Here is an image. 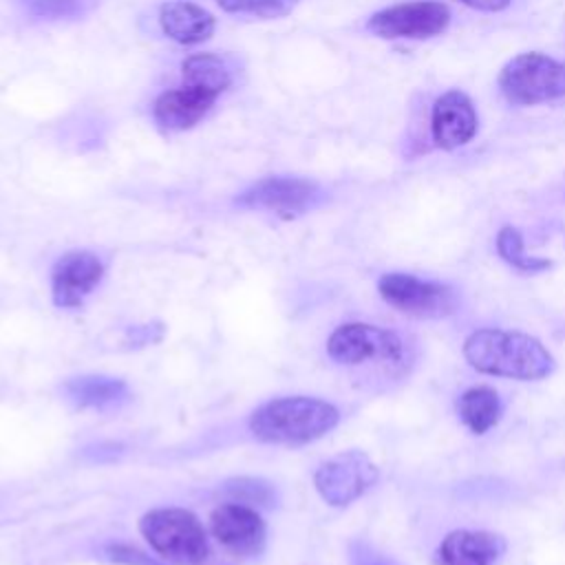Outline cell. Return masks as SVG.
I'll list each match as a JSON object with an SVG mask.
<instances>
[{"label":"cell","mask_w":565,"mask_h":565,"mask_svg":"<svg viewBox=\"0 0 565 565\" xmlns=\"http://www.w3.org/2000/svg\"><path fill=\"white\" fill-rule=\"evenodd\" d=\"M466 362L483 375L534 382L556 369L547 347L530 333L483 327L463 340Z\"/></svg>","instance_id":"6da1fadb"},{"label":"cell","mask_w":565,"mask_h":565,"mask_svg":"<svg viewBox=\"0 0 565 565\" xmlns=\"http://www.w3.org/2000/svg\"><path fill=\"white\" fill-rule=\"evenodd\" d=\"M340 422V411L318 397L291 395L258 406L249 417V430L267 444H307L320 439Z\"/></svg>","instance_id":"7a4b0ae2"},{"label":"cell","mask_w":565,"mask_h":565,"mask_svg":"<svg viewBox=\"0 0 565 565\" xmlns=\"http://www.w3.org/2000/svg\"><path fill=\"white\" fill-rule=\"evenodd\" d=\"M139 530L150 547L174 565H201L207 556L205 530L188 510H152L141 516Z\"/></svg>","instance_id":"3957f363"},{"label":"cell","mask_w":565,"mask_h":565,"mask_svg":"<svg viewBox=\"0 0 565 565\" xmlns=\"http://www.w3.org/2000/svg\"><path fill=\"white\" fill-rule=\"evenodd\" d=\"M499 88L510 104L534 106L565 97V62L530 51L519 53L499 73Z\"/></svg>","instance_id":"277c9868"},{"label":"cell","mask_w":565,"mask_h":565,"mask_svg":"<svg viewBox=\"0 0 565 565\" xmlns=\"http://www.w3.org/2000/svg\"><path fill=\"white\" fill-rule=\"evenodd\" d=\"M377 291L386 305L399 313L439 320L457 313L459 294L455 287L437 280H426L406 271H388L377 280Z\"/></svg>","instance_id":"5b68a950"},{"label":"cell","mask_w":565,"mask_h":565,"mask_svg":"<svg viewBox=\"0 0 565 565\" xmlns=\"http://www.w3.org/2000/svg\"><path fill=\"white\" fill-rule=\"evenodd\" d=\"M327 353L333 362L358 366L364 362L402 364L406 358L404 340L384 327L366 322L340 324L327 340Z\"/></svg>","instance_id":"8992f818"},{"label":"cell","mask_w":565,"mask_h":565,"mask_svg":"<svg viewBox=\"0 0 565 565\" xmlns=\"http://www.w3.org/2000/svg\"><path fill=\"white\" fill-rule=\"evenodd\" d=\"M450 24V9L439 0H413L386 7L366 20V29L384 40H428Z\"/></svg>","instance_id":"52a82bcc"},{"label":"cell","mask_w":565,"mask_h":565,"mask_svg":"<svg viewBox=\"0 0 565 565\" xmlns=\"http://www.w3.org/2000/svg\"><path fill=\"white\" fill-rule=\"evenodd\" d=\"M377 477V466L366 452L347 450L320 463L313 475V483L329 505H349L371 490Z\"/></svg>","instance_id":"ba28073f"},{"label":"cell","mask_w":565,"mask_h":565,"mask_svg":"<svg viewBox=\"0 0 565 565\" xmlns=\"http://www.w3.org/2000/svg\"><path fill=\"white\" fill-rule=\"evenodd\" d=\"M324 199L316 181L300 177H265L249 185L236 203L249 210H267L282 216H296L316 207Z\"/></svg>","instance_id":"9c48e42d"},{"label":"cell","mask_w":565,"mask_h":565,"mask_svg":"<svg viewBox=\"0 0 565 565\" xmlns=\"http://www.w3.org/2000/svg\"><path fill=\"white\" fill-rule=\"evenodd\" d=\"M104 276L102 260L84 249L66 252L60 256L51 271L53 302L62 309L79 307Z\"/></svg>","instance_id":"30bf717a"},{"label":"cell","mask_w":565,"mask_h":565,"mask_svg":"<svg viewBox=\"0 0 565 565\" xmlns=\"http://www.w3.org/2000/svg\"><path fill=\"white\" fill-rule=\"evenodd\" d=\"M214 539L234 556H256L265 547V523L260 514L245 503H225L212 512Z\"/></svg>","instance_id":"8fae6325"},{"label":"cell","mask_w":565,"mask_h":565,"mask_svg":"<svg viewBox=\"0 0 565 565\" xmlns=\"http://www.w3.org/2000/svg\"><path fill=\"white\" fill-rule=\"evenodd\" d=\"M479 128V117L472 99L463 90H446L433 104L430 137L441 150H455L472 141Z\"/></svg>","instance_id":"7c38bea8"},{"label":"cell","mask_w":565,"mask_h":565,"mask_svg":"<svg viewBox=\"0 0 565 565\" xmlns=\"http://www.w3.org/2000/svg\"><path fill=\"white\" fill-rule=\"evenodd\" d=\"M505 539L488 530H455L437 547L439 565H499Z\"/></svg>","instance_id":"4fadbf2b"},{"label":"cell","mask_w":565,"mask_h":565,"mask_svg":"<svg viewBox=\"0 0 565 565\" xmlns=\"http://www.w3.org/2000/svg\"><path fill=\"white\" fill-rule=\"evenodd\" d=\"M214 102H216V95L203 88L183 84L174 90L159 95V99L154 102V121L159 124V128L170 132L188 130L205 117V113L212 108Z\"/></svg>","instance_id":"5bb4252c"},{"label":"cell","mask_w":565,"mask_h":565,"mask_svg":"<svg viewBox=\"0 0 565 565\" xmlns=\"http://www.w3.org/2000/svg\"><path fill=\"white\" fill-rule=\"evenodd\" d=\"M163 33L179 44H199L214 31V15L188 0H172L159 9Z\"/></svg>","instance_id":"9a60e30c"},{"label":"cell","mask_w":565,"mask_h":565,"mask_svg":"<svg viewBox=\"0 0 565 565\" xmlns=\"http://www.w3.org/2000/svg\"><path fill=\"white\" fill-rule=\"evenodd\" d=\"M64 395L77 408H117L128 399V386L119 377L110 375H79L64 384Z\"/></svg>","instance_id":"2e32d148"},{"label":"cell","mask_w":565,"mask_h":565,"mask_svg":"<svg viewBox=\"0 0 565 565\" xmlns=\"http://www.w3.org/2000/svg\"><path fill=\"white\" fill-rule=\"evenodd\" d=\"M457 413L472 435H486L503 415V404L492 386H470L457 399Z\"/></svg>","instance_id":"e0dca14e"},{"label":"cell","mask_w":565,"mask_h":565,"mask_svg":"<svg viewBox=\"0 0 565 565\" xmlns=\"http://www.w3.org/2000/svg\"><path fill=\"white\" fill-rule=\"evenodd\" d=\"M183 84H190V86H196V88H203L212 95H221L232 77H230V71L225 66V62L212 53H196V55H190L183 66Z\"/></svg>","instance_id":"ac0fdd59"},{"label":"cell","mask_w":565,"mask_h":565,"mask_svg":"<svg viewBox=\"0 0 565 565\" xmlns=\"http://www.w3.org/2000/svg\"><path fill=\"white\" fill-rule=\"evenodd\" d=\"M497 252L499 256L514 269L523 271V274H539L552 267V260L541 258V256H532L525 252V243L523 236L516 227L505 225L499 230L497 234Z\"/></svg>","instance_id":"d6986e66"},{"label":"cell","mask_w":565,"mask_h":565,"mask_svg":"<svg viewBox=\"0 0 565 565\" xmlns=\"http://www.w3.org/2000/svg\"><path fill=\"white\" fill-rule=\"evenodd\" d=\"M225 492L232 497V501L236 503H245V505H274L276 503V490L271 488V483H267L265 479H256V477H238V479H230L225 483Z\"/></svg>","instance_id":"ffe728a7"},{"label":"cell","mask_w":565,"mask_h":565,"mask_svg":"<svg viewBox=\"0 0 565 565\" xmlns=\"http://www.w3.org/2000/svg\"><path fill=\"white\" fill-rule=\"evenodd\" d=\"M227 13H245L256 18H282L291 13L298 0H216Z\"/></svg>","instance_id":"44dd1931"},{"label":"cell","mask_w":565,"mask_h":565,"mask_svg":"<svg viewBox=\"0 0 565 565\" xmlns=\"http://www.w3.org/2000/svg\"><path fill=\"white\" fill-rule=\"evenodd\" d=\"M22 7L38 18H71L82 11L84 0H20Z\"/></svg>","instance_id":"7402d4cb"},{"label":"cell","mask_w":565,"mask_h":565,"mask_svg":"<svg viewBox=\"0 0 565 565\" xmlns=\"http://www.w3.org/2000/svg\"><path fill=\"white\" fill-rule=\"evenodd\" d=\"M108 556L117 563H126V565H159L157 561H152L150 556H146L141 550L130 547V545H110L108 547Z\"/></svg>","instance_id":"603a6c76"},{"label":"cell","mask_w":565,"mask_h":565,"mask_svg":"<svg viewBox=\"0 0 565 565\" xmlns=\"http://www.w3.org/2000/svg\"><path fill=\"white\" fill-rule=\"evenodd\" d=\"M466 7L470 9H477V11H488V13H494V11H503L510 0H461Z\"/></svg>","instance_id":"cb8c5ba5"}]
</instances>
